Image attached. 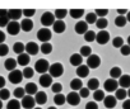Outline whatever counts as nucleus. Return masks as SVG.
Segmentation results:
<instances>
[{"mask_svg": "<svg viewBox=\"0 0 130 109\" xmlns=\"http://www.w3.org/2000/svg\"><path fill=\"white\" fill-rule=\"evenodd\" d=\"M48 69H50V64H48V61L45 60V59H40V60H37L36 64H35V71H37V72L41 74V75L46 74V72L48 71Z\"/></svg>", "mask_w": 130, "mask_h": 109, "instance_id": "nucleus-1", "label": "nucleus"}, {"mask_svg": "<svg viewBox=\"0 0 130 109\" xmlns=\"http://www.w3.org/2000/svg\"><path fill=\"white\" fill-rule=\"evenodd\" d=\"M62 74H64V66L60 62L52 64L48 69V75H51V77H60Z\"/></svg>", "mask_w": 130, "mask_h": 109, "instance_id": "nucleus-2", "label": "nucleus"}, {"mask_svg": "<svg viewBox=\"0 0 130 109\" xmlns=\"http://www.w3.org/2000/svg\"><path fill=\"white\" fill-rule=\"evenodd\" d=\"M52 37V33L48 28H41L38 32H37V38L42 42V43H47Z\"/></svg>", "mask_w": 130, "mask_h": 109, "instance_id": "nucleus-3", "label": "nucleus"}, {"mask_svg": "<svg viewBox=\"0 0 130 109\" xmlns=\"http://www.w3.org/2000/svg\"><path fill=\"white\" fill-rule=\"evenodd\" d=\"M55 20H56V19H55L54 13H50V12L43 13L42 17H41V23L45 25V28H47V27H50V25H54Z\"/></svg>", "mask_w": 130, "mask_h": 109, "instance_id": "nucleus-4", "label": "nucleus"}, {"mask_svg": "<svg viewBox=\"0 0 130 109\" xmlns=\"http://www.w3.org/2000/svg\"><path fill=\"white\" fill-rule=\"evenodd\" d=\"M9 81L12 84H21V81L23 80V74L21 70H14V71H10L9 72V76H8Z\"/></svg>", "mask_w": 130, "mask_h": 109, "instance_id": "nucleus-5", "label": "nucleus"}, {"mask_svg": "<svg viewBox=\"0 0 130 109\" xmlns=\"http://www.w3.org/2000/svg\"><path fill=\"white\" fill-rule=\"evenodd\" d=\"M103 88H105L106 91L112 93V91H116V90L119 89V83H117V80L110 77V79H107V80L103 83Z\"/></svg>", "mask_w": 130, "mask_h": 109, "instance_id": "nucleus-6", "label": "nucleus"}, {"mask_svg": "<svg viewBox=\"0 0 130 109\" xmlns=\"http://www.w3.org/2000/svg\"><path fill=\"white\" fill-rule=\"evenodd\" d=\"M101 65V59L98 54H91L89 57H87V66L89 69H97Z\"/></svg>", "mask_w": 130, "mask_h": 109, "instance_id": "nucleus-7", "label": "nucleus"}, {"mask_svg": "<svg viewBox=\"0 0 130 109\" xmlns=\"http://www.w3.org/2000/svg\"><path fill=\"white\" fill-rule=\"evenodd\" d=\"M96 41L98 44H106L110 41V33L107 31H100L96 34Z\"/></svg>", "mask_w": 130, "mask_h": 109, "instance_id": "nucleus-8", "label": "nucleus"}, {"mask_svg": "<svg viewBox=\"0 0 130 109\" xmlns=\"http://www.w3.org/2000/svg\"><path fill=\"white\" fill-rule=\"evenodd\" d=\"M21 105L24 108V109H33L35 105H36V101H35V98L31 96V95H26L22 101H21Z\"/></svg>", "mask_w": 130, "mask_h": 109, "instance_id": "nucleus-9", "label": "nucleus"}, {"mask_svg": "<svg viewBox=\"0 0 130 109\" xmlns=\"http://www.w3.org/2000/svg\"><path fill=\"white\" fill-rule=\"evenodd\" d=\"M79 101H80V96L77 91H70L67 95V103L69 105H78Z\"/></svg>", "mask_w": 130, "mask_h": 109, "instance_id": "nucleus-10", "label": "nucleus"}, {"mask_svg": "<svg viewBox=\"0 0 130 109\" xmlns=\"http://www.w3.org/2000/svg\"><path fill=\"white\" fill-rule=\"evenodd\" d=\"M21 31V24L18 22H9V24L7 25V32L12 36H17Z\"/></svg>", "mask_w": 130, "mask_h": 109, "instance_id": "nucleus-11", "label": "nucleus"}, {"mask_svg": "<svg viewBox=\"0 0 130 109\" xmlns=\"http://www.w3.org/2000/svg\"><path fill=\"white\" fill-rule=\"evenodd\" d=\"M74 31H75V33H78V34H86V33L88 32V24L86 23V20H79V22L75 23Z\"/></svg>", "mask_w": 130, "mask_h": 109, "instance_id": "nucleus-12", "label": "nucleus"}, {"mask_svg": "<svg viewBox=\"0 0 130 109\" xmlns=\"http://www.w3.org/2000/svg\"><path fill=\"white\" fill-rule=\"evenodd\" d=\"M38 51H40V47H38V44L37 43H35V42H28L27 44H26V53L28 54H31V56H35V54H37L38 53Z\"/></svg>", "mask_w": 130, "mask_h": 109, "instance_id": "nucleus-13", "label": "nucleus"}, {"mask_svg": "<svg viewBox=\"0 0 130 109\" xmlns=\"http://www.w3.org/2000/svg\"><path fill=\"white\" fill-rule=\"evenodd\" d=\"M38 81H40V85L43 86V88H48V86L52 85V77H51V75H48V74L41 75Z\"/></svg>", "mask_w": 130, "mask_h": 109, "instance_id": "nucleus-14", "label": "nucleus"}, {"mask_svg": "<svg viewBox=\"0 0 130 109\" xmlns=\"http://www.w3.org/2000/svg\"><path fill=\"white\" fill-rule=\"evenodd\" d=\"M21 15H23L21 9H10V10H8V18L12 22H17L21 18Z\"/></svg>", "mask_w": 130, "mask_h": 109, "instance_id": "nucleus-15", "label": "nucleus"}, {"mask_svg": "<svg viewBox=\"0 0 130 109\" xmlns=\"http://www.w3.org/2000/svg\"><path fill=\"white\" fill-rule=\"evenodd\" d=\"M77 75H78V77L80 79H83V77H87L88 75H89V67L87 66V65H80V66H78L77 67Z\"/></svg>", "mask_w": 130, "mask_h": 109, "instance_id": "nucleus-16", "label": "nucleus"}, {"mask_svg": "<svg viewBox=\"0 0 130 109\" xmlns=\"http://www.w3.org/2000/svg\"><path fill=\"white\" fill-rule=\"evenodd\" d=\"M116 103H117V100H116V98H115L113 95H107V96H105V99H103V104H105V106L108 108V109H112L113 106H116Z\"/></svg>", "mask_w": 130, "mask_h": 109, "instance_id": "nucleus-17", "label": "nucleus"}, {"mask_svg": "<svg viewBox=\"0 0 130 109\" xmlns=\"http://www.w3.org/2000/svg\"><path fill=\"white\" fill-rule=\"evenodd\" d=\"M21 29H22L23 32H31V31L33 29V22H32L31 19H28V18L23 19V20L21 22Z\"/></svg>", "mask_w": 130, "mask_h": 109, "instance_id": "nucleus-18", "label": "nucleus"}, {"mask_svg": "<svg viewBox=\"0 0 130 109\" xmlns=\"http://www.w3.org/2000/svg\"><path fill=\"white\" fill-rule=\"evenodd\" d=\"M119 86L122 89H129L130 88V75H121L119 79Z\"/></svg>", "mask_w": 130, "mask_h": 109, "instance_id": "nucleus-19", "label": "nucleus"}, {"mask_svg": "<svg viewBox=\"0 0 130 109\" xmlns=\"http://www.w3.org/2000/svg\"><path fill=\"white\" fill-rule=\"evenodd\" d=\"M52 29L55 33H62L65 32V29H67V25H65L64 20H55L54 25H52Z\"/></svg>", "mask_w": 130, "mask_h": 109, "instance_id": "nucleus-20", "label": "nucleus"}, {"mask_svg": "<svg viewBox=\"0 0 130 109\" xmlns=\"http://www.w3.org/2000/svg\"><path fill=\"white\" fill-rule=\"evenodd\" d=\"M69 61H70V64L73 65V66H80L82 65V62H83V57L80 56L79 53H73L72 56H70V59H69Z\"/></svg>", "mask_w": 130, "mask_h": 109, "instance_id": "nucleus-21", "label": "nucleus"}, {"mask_svg": "<svg viewBox=\"0 0 130 109\" xmlns=\"http://www.w3.org/2000/svg\"><path fill=\"white\" fill-rule=\"evenodd\" d=\"M87 88H88L89 91H91V90H92V91L98 90V88H100V81H98V79H96V77L89 79L88 83H87Z\"/></svg>", "mask_w": 130, "mask_h": 109, "instance_id": "nucleus-22", "label": "nucleus"}, {"mask_svg": "<svg viewBox=\"0 0 130 109\" xmlns=\"http://www.w3.org/2000/svg\"><path fill=\"white\" fill-rule=\"evenodd\" d=\"M24 90H26V94H27V95H31V96H32V95H36L37 91H38L37 85H36L35 83H28V84L26 85Z\"/></svg>", "mask_w": 130, "mask_h": 109, "instance_id": "nucleus-23", "label": "nucleus"}, {"mask_svg": "<svg viewBox=\"0 0 130 109\" xmlns=\"http://www.w3.org/2000/svg\"><path fill=\"white\" fill-rule=\"evenodd\" d=\"M35 101H36V104H40V105L45 104V103L47 101V95H46V93H43V91H37V94L35 95Z\"/></svg>", "mask_w": 130, "mask_h": 109, "instance_id": "nucleus-24", "label": "nucleus"}, {"mask_svg": "<svg viewBox=\"0 0 130 109\" xmlns=\"http://www.w3.org/2000/svg\"><path fill=\"white\" fill-rule=\"evenodd\" d=\"M28 62H29V56H28L27 53H22V54H18V59H17V64H18V65L27 67Z\"/></svg>", "mask_w": 130, "mask_h": 109, "instance_id": "nucleus-25", "label": "nucleus"}, {"mask_svg": "<svg viewBox=\"0 0 130 109\" xmlns=\"http://www.w3.org/2000/svg\"><path fill=\"white\" fill-rule=\"evenodd\" d=\"M4 65H5V69L8 70V71H14L15 70V67H17V60L15 59H7L5 60V62H4Z\"/></svg>", "mask_w": 130, "mask_h": 109, "instance_id": "nucleus-26", "label": "nucleus"}, {"mask_svg": "<svg viewBox=\"0 0 130 109\" xmlns=\"http://www.w3.org/2000/svg\"><path fill=\"white\" fill-rule=\"evenodd\" d=\"M83 83H82V80L79 79V77H77V79H73L72 81H70V89L73 90V91H79L83 86Z\"/></svg>", "mask_w": 130, "mask_h": 109, "instance_id": "nucleus-27", "label": "nucleus"}, {"mask_svg": "<svg viewBox=\"0 0 130 109\" xmlns=\"http://www.w3.org/2000/svg\"><path fill=\"white\" fill-rule=\"evenodd\" d=\"M116 100H125L126 96H127V90L126 89H122V88H119L116 91H115V95Z\"/></svg>", "mask_w": 130, "mask_h": 109, "instance_id": "nucleus-28", "label": "nucleus"}, {"mask_svg": "<svg viewBox=\"0 0 130 109\" xmlns=\"http://www.w3.org/2000/svg\"><path fill=\"white\" fill-rule=\"evenodd\" d=\"M54 15H55V19L56 20H62L65 17L68 15V10L67 9H56L54 12Z\"/></svg>", "mask_w": 130, "mask_h": 109, "instance_id": "nucleus-29", "label": "nucleus"}, {"mask_svg": "<svg viewBox=\"0 0 130 109\" xmlns=\"http://www.w3.org/2000/svg\"><path fill=\"white\" fill-rule=\"evenodd\" d=\"M13 51H14L17 54H22V53H24V51H26V44H23L22 42H15V43L13 44Z\"/></svg>", "mask_w": 130, "mask_h": 109, "instance_id": "nucleus-30", "label": "nucleus"}, {"mask_svg": "<svg viewBox=\"0 0 130 109\" xmlns=\"http://www.w3.org/2000/svg\"><path fill=\"white\" fill-rule=\"evenodd\" d=\"M122 75V71H121V69L120 67H117V66H115V67H112L111 70H110V76H111V79H120V76Z\"/></svg>", "mask_w": 130, "mask_h": 109, "instance_id": "nucleus-31", "label": "nucleus"}, {"mask_svg": "<svg viewBox=\"0 0 130 109\" xmlns=\"http://www.w3.org/2000/svg\"><path fill=\"white\" fill-rule=\"evenodd\" d=\"M54 103H55L56 105H62L64 103H67V96L62 95L61 93H60V94H55V96H54Z\"/></svg>", "mask_w": 130, "mask_h": 109, "instance_id": "nucleus-32", "label": "nucleus"}, {"mask_svg": "<svg viewBox=\"0 0 130 109\" xmlns=\"http://www.w3.org/2000/svg\"><path fill=\"white\" fill-rule=\"evenodd\" d=\"M96 25H97V28H98L100 31H105L106 27L108 25V22H107L106 18H98L97 22H96Z\"/></svg>", "mask_w": 130, "mask_h": 109, "instance_id": "nucleus-33", "label": "nucleus"}, {"mask_svg": "<svg viewBox=\"0 0 130 109\" xmlns=\"http://www.w3.org/2000/svg\"><path fill=\"white\" fill-rule=\"evenodd\" d=\"M105 96H106V95H105V91L101 90V89L93 91V99H94L96 103H97V101H102V100L105 99Z\"/></svg>", "mask_w": 130, "mask_h": 109, "instance_id": "nucleus-34", "label": "nucleus"}, {"mask_svg": "<svg viewBox=\"0 0 130 109\" xmlns=\"http://www.w3.org/2000/svg\"><path fill=\"white\" fill-rule=\"evenodd\" d=\"M21 103L18 101V99H10L7 104V109H21Z\"/></svg>", "mask_w": 130, "mask_h": 109, "instance_id": "nucleus-35", "label": "nucleus"}, {"mask_svg": "<svg viewBox=\"0 0 130 109\" xmlns=\"http://www.w3.org/2000/svg\"><path fill=\"white\" fill-rule=\"evenodd\" d=\"M69 14L72 15V18L79 19V18H82V15L84 14V10H83V9H70V10H69Z\"/></svg>", "mask_w": 130, "mask_h": 109, "instance_id": "nucleus-36", "label": "nucleus"}, {"mask_svg": "<svg viewBox=\"0 0 130 109\" xmlns=\"http://www.w3.org/2000/svg\"><path fill=\"white\" fill-rule=\"evenodd\" d=\"M126 23H127V20H126V17H124V15H119V17L115 18V24H116V27L122 28V27L126 25Z\"/></svg>", "mask_w": 130, "mask_h": 109, "instance_id": "nucleus-37", "label": "nucleus"}, {"mask_svg": "<svg viewBox=\"0 0 130 109\" xmlns=\"http://www.w3.org/2000/svg\"><path fill=\"white\" fill-rule=\"evenodd\" d=\"M13 95L15 96V99H23L26 96V90L24 88H15L13 91Z\"/></svg>", "mask_w": 130, "mask_h": 109, "instance_id": "nucleus-38", "label": "nucleus"}, {"mask_svg": "<svg viewBox=\"0 0 130 109\" xmlns=\"http://www.w3.org/2000/svg\"><path fill=\"white\" fill-rule=\"evenodd\" d=\"M79 54L82 57H89L91 54H92V49H91V47L89 46H82L80 47V52H79Z\"/></svg>", "mask_w": 130, "mask_h": 109, "instance_id": "nucleus-39", "label": "nucleus"}, {"mask_svg": "<svg viewBox=\"0 0 130 109\" xmlns=\"http://www.w3.org/2000/svg\"><path fill=\"white\" fill-rule=\"evenodd\" d=\"M97 15L94 14V13H89V14H87L86 15V23L87 24H96V22H97Z\"/></svg>", "mask_w": 130, "mask_h": 109, "instance_id": "nucleus-40", "label": "nucleus"}, {"mask_svg": "<svg viewBox=\"0 0 130 109\" xmlns=\"http://www.w3.org/2000/svg\"><path fill=\"white\" fill-rule=\"evenodd\" d=\"M41 52L42 53H45V54H48V53H51L52 52V46H51V43H42L41 44Z\"/></svg>", "mask_w": 130, "mask_h": 109, "instance_id": "nucleus-41", "label": "nucleus"}, {"mask_svg": "<svg viewBox=\"0 0 130 109\" xmlns=\"http://www.w3.org/2000/svg\"><path fill=\"white\" fill-rule=\"evenodd\" d=\"M22 74H23V77H26V79H31V77L35 75V70L27 66V67H24V69H23Z\"/></svg>", "mask_w": 130, "mask_h": 109, "instance_id": "nucleus-42", "label": "nucleus"}, {"mask_svg": "<svg viewBox=\"0 0 130 109\" xmlns=\"http://www.w3.org/2000/svg\"><path fill=\"white\" fill-rule=\"evenodd\" d=\"M96 34H97V33H94L93 31H89V29H88V32L84 34L86 42H93V41H96Z\"/></svg>", "mask_w": 130, "mask_h": 109, "instance_id": "nucleus-43", "label": "nucleus"}, {"mask_svg": "<svg viewBox=\"0 0 130 109\" xmlns=\"http://www.w3.org/2000/svg\"><path fill=\"white\" fill-rule=\"evenodd\" d=\"M112 46H113L115 48H121V47L124 46V39H122L121 37H115V38L112 39Z\"/></svg>", "mask_w": 130, "mask_h": 109, "instance_id": "nucleus-44", "label": "nucleus"}, {"mask_svg": "<svg viewBox=\"0 0 130 109\" xmlns=\"http://www.w3.org/2000/svg\"><path fill=\"white\" fill-rule=\"evenodd\" d=\"M10 98V91L8 89H2L0 90V100H8Z\"/></svg>", "mask_w": 130, "mask_h": 109, "instance_id": "nucleus-45", "label": "nucleus"}, {"mask_svg": "<svg viewBox=\"0 0 130 109\" xmlns=\"http://www.w3.org/2000/svg\"><path fill=\"white\" fill-rule=\"evenodd\" d=\"M93 13L97 15V18H105L108 14V10L107 9H96Z\"/></svg>", "mask_w": 130, "mask_h": 109, "instance_id": "nucleus-46", "label": "nucleus"}, {"mask_svg": "<svg viewBox=\"0 0 130 109\" xmlns=\"http://www.w3.org/2000/svg\"><path fill=\"white\" fill-rule=\"evenodd\" d=\"M51 90H52V93H55V94H60L61 90H62V85H61L60 83H55V84L51 85Z\"/></svg>", "mask_w": 130, "mask_h": 109, "instance_id": "nucleus-47", "label": "nucleus"}, {"mask_svg": "<svg viewBox=\"0 0 130 109\" xmlns=\"http://www.w3.org/2000/svg\"><path fill=\"white\" fill-rule=\"evenodd\" d=\"M8 52H9V47L7 44H4V43L0 44V57H2V56H7Z\"/></svg>", "mask_w": 130, "mask_h": 109, "instance_id": "nucleus-48", "label": "nucleus"}, {"mask_svg": "<svg viewBox=\"0 0 130 109\" xmlns=\"http://www.w3.org/2000/svg\"><path fill=\"white\" fill-rule=\"evenodd\" d=\"M35 13H36V10H35V9H23V10H22V14H23V15H26L28 19H31V17H33V15H35Z\"/></svg>", "mask_w": 130, "mask_h": 109, "instance_id": "nucleus-49", "label": "nucleus"}, {"mask_svg": "<svg viewBox=\"0 0 130 109\" xmlns=\"http://www.w3.org/2000/svg\"><path fill=\"white\" fill-rule=\"evenodd\" d=\"M120 52H121L122 56H129V54H130V46L124 44V46L120 48Z\"/></svg>", "mask_w": 130, "mask_h": 109, "instance_id": "nucleus-50", "label": "nucleus"}, {"mask_svg": "<svg viewBox=\"0 0 130 109\" xmlns=\"http://www.w3.org/2000/svg\"><path fill=\"white\" fill-rule=\"evenodd\" d=\"M9 18L8 15H4V17H0V27H7L9 24Z\"/></svg>", "mask_w": 130, "mask_h": 109, "instance_id": "nucleus-51", "label": "nucleus"}, {"mask_svg": "<svg viewBox=\"0 0 130 109\" xmlns=\"http://www.w3.org/2000/svg\"><path fill=\"white\" fill-rule=\"evenodd\" d=\"M78 94L80 98H87V96H89V90H88V88H82Z\"/></svg>", "mask_w": 130, "mask_h": 109, "instance_id": "nucleus-52", "label": "nucleus"}, {"mask_svg": "<svg viewBox=\"0 0 130 109\" xmlns=\"http://www.w3.org/2000/svg\"><path fill=\"white\" fill-rule=\"evenodd\" d=\"M86 109H98V105L96 101H88L86 104Z\"/></svg>", "mask_w": 130, "mask_h": 109, "instance_id": "nucleus-53", "label": "nucleus"}, {"mask_svg": "<svg viewBox=\"0 0 130 109\" xmlns=\"http://www.w3.org/2000/svg\"><path fill=\"white\" fill-rule=\"evenodd\" d=\"M122 109H130V99H125L122 103Z\"/></svg>", "mask_w": 130, "mask_h": 109, "instance_id": "nucleus-54", "label": "nucleus"}, {"mask_svg": "<svg viewBox=\"0 0 130 109\" xmlns=\"http://www.w3.org/2000/svg\"><path fill=\"white\" fill-rule=\"evenodd\" d=\"M4 86H5V79L3 76H0V90L4 89Z\"/></svg>", "mask_w": 130, "mask_h": 109, "instance_id": "nucleus-55", "label": "nucleus"}, {"mask_svg": "<svg viewBox=\"0 0 130 109\" xmlns=\"http://www.w3.org/2000/svg\"><path fill=\"white\" fill-rule=\"evenodd\" d=\"M4 41H5V34H4V32L0 31V44H3Z\"/></svg>", "mask_w": 130, "mask_h": 109, "instance_id": "nucleus-56", "label": "nucleus"}, {"mask_svg": "<svg viewBox=\"0 0 130 109\" xmlns=\"http://www.w3.org/2000/svg\"><path fill=\"white\" fill-rule=\"evenodd\" d=\"M4 15H8V10H5V9H0V17H4Z\"/></svg>", "mask_w": 130, "mask_h": 109, "instance_id": "nucleus-57", "label": "nucleus"}, {"mask_svg": "<svg viewBox=\"0 0 130 109\" xmlns=\"http://www.w3.org/2000/svg\"><path fill=\"white\" fill-rule=\"evenodd\" d=\"M117 13L122 15V14H125V13H127V10H126V9H117Z\"/></svg>", "mask_w": 130, "mask_h": 109, "instance_id": "nucleus-58", "label": "nucleus"}, {"mask_svg": "<svg viewBox=\"0 0 130 109\" xmlns=\"http://www.w3.org/2000/svg\"><path fill=\"white\" fill-rule=\"evenodd\" d=\"M126 20L130 22V12H127V14H126Z\"/></svg>", "mask_w": 130, "mask_h": 109, "instance_id": "nucleus-59", "label": "nucleus"}, {"mask_svg": "<svg viewBox=\"0 0 130 109\" xmlns=\"http://www.w3.org/2000/svg\"><path fill=\"white\" fill-rule=\"evenodd\" d=\"M127 96H129V99H130V88L127 89Z\"/></svg>", "mask_w": 130, "mask_h": 109, "instance_id": "nucleus-60", "label": "nucleus"}, {"mask_svg": "<svg viewBox=\"0 0 130 109\" xmlns=\"http://www.w3.org/2000/svg\"><path fill=\"white\" fill-rule=\"evenodd\" d=\"M127 46H130V36L127 37Z\"/></svg>", "mask_w": 130, "mask_h": 109, "instance_id": "nucleus-61", "label": "nucleus"}, {"mask_svg": "<svg viewBox=\"0 0 130 109\" xmlns=\"http://www.w3.org/2000/svg\"><path fill=\"white\" fill-rule=\"evenodd\" d=\"M3 108V100H0V109Z\"/></svg>", "mask_w": 130, "mask_h": 109, "instance_id": "nucleus-62", "label": "nucleus"}, {"mask_svg": "<svg viewBox=\"0 0 130 109\" xmlns=\"http://www.w3.org/2000/svg\"><path fill=\"white\" fill-rule=\"evenodd\" d=\"M47 109H56V108H55V106H48Z\"/></svg>", "mask_w": 130, "mask_h": 109, "instance_id": "nucleus-63", "label": "nucleus"}, {"mask_svg": "<svg viewBox=\"0 0 130 109\" xmlns=\"http://www.w3.org/2000/svg\"><path fill=\"white\" fill-rule=\"evenodd\" d=\"M33 109H42V108H40V106H35Z\"/></svg>", "mask_w": 130, "mask_h": 109, "instance_id": "nucleus-64", "label": "nucleus"}]
</instances>
